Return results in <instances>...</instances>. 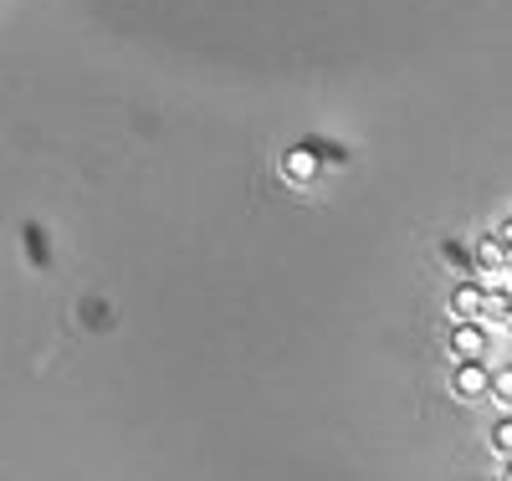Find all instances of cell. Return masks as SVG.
<instances>
[{
	"instance_id": "cell-1",
	"label": "cell",
	"mask_w": 512,
	"mask_h": 481,
	"mask_svg": "<svg viewBox=\"0 0 512 481\" xmlns=\"http://www.w3.org/2000/svg\"><path fill=\"white\" fill-rule=\"evenodd\" d=\"M446 348H451L456 364H482L487 348H492V333H487V323H451Z\"/></svg>"
},
{
	"instance_id": "cell-2",
	"label": "cell",
	"mask_w": 512,
	"mask_h": 481,
	"mask_svg": "<svg viewBox=\"0 0 512 481\" xmlns=\"http://www.w3.org/2000/svg\"><path fill=\"white\" fill-rule=\"evenodd\" d=\"M446 308L456 323H482L487 313V282H456L451 297H446Z\"/></svg>"
},
{
	"instance_id": "cell-3",
	"label": "cell",
	"mask_w": 512,
	"mask_h": 481,
	"mask_svg": "<svg viewBox=\"0 0 512 481\" xmlns=\"http://www.w3.org/2000/svg\"><path fill=\"white\" fill-rule=\"evenodd\" d=\"M451 395L466 400V405H477L492 395V369L487 364H456L451 369Z\"/></svg>"
},
{
	"instance_id": "cell-4",
	"label": "cell",
	"mask_w": 512,
	"mask_h": 481,
	"mask_svg": "<svg viewBox=\"0 0 512 481\" xmlns=\"http://www.w3.org/2000/svg\"><path fill=\"white\" fill-rule=\"evenodd\" d=\"M477 272L482 277H502V272H512V246L492 231V236H477Z\"/></svg>"
},
{
	"instance_id": "cell-5",
	"label": "cell",
	"mask_w": 512,
	"mask_h": 481,
	"mask_svg": "<svg viewBox=\"0 0 512 481\" xmlns=\"http://www.w3.org/2000/svg\"><path fill=\"white\" fill-rule=\"evenodd\" d=\"M318 169H323V159H318L313 149H303V144H292V149L282 154V180H287V185H313Z\"/></svg>"
},
{
	"instance_id": "cell-6",
	"label": "cell",
	"mask_w": 512,
	"mask_h": 481,
	"mask_svg": "<svg viewBox=\"0 0 512 481\" xmlns=\"http://www.w3.org/2000/svg\"><path fill=\"white\" fill-rule=\"evenodd\" d=\"M21 246H26V261L36 272H52V246H47V231H41L36 221L21 226Z\"/></svg>"
},
{
	"instance_id": "cell-7",
	"label": "cell",
	"mask_w": 512,
	"mask_h": 481,
	"mask_svg": "<svg viewBox=\"0 0 512 481\" xmlns=\"http://www.w3.org/2000/svg\"><path fill=\"white\" fill-rule=\"evenodd\" d=\"M507 318H512V287L487 282V313H482V323H507Z\"/></svg>"
},
{
	"instance_id": "cell-8",
	"label": "cell",
	"mask_w": 512,
	"mask_h": 481,
	"mask_svg": "<svg viewBox=\"0 0 512 481\" xmlns=\"http://www.w3.org/2000/svg\"><path fill=\"white\" fill-rule=\"evenodd\" d=\"M297 144H303V149H313L323 164H338V169L349 164V149H344V144H333V139H323V134H308V139H297Z\"/></svg>"
},
{
	"instance_id": "cell-9",
	"label": "cell",
	"mask_w": 512,
	"mask_h": 481,
	"mask_svg": "<svg viewBox=\"0 0 512 481\" xmlns=\"http://www.w3.org/2000/svg\"><path fill=\"white\" fill-rule=\"evenodd\" d=\"M487 446H492L502 461H512V415H497V420H492V430H487Z\"/></svg>"
},
{
	"instance_id": "cell-10",
	"label": "cell",
	"mask_w": 512,
	"mask_h": 481,
	"mask_svg": "<svg viewBox=\"0 0 512 481\" xmlns=\"http://www.w3.org/2000/svg\"><path fill=\"white\" fill-rule=\"evenodd\" d=\"M441 256L451 261V267H461V272H472V277H477V251H472V246H461V241H441Z\"/></svg>"
},
{
	"instance_id": "cell-11",
	"label": "cell",
	"mask_w": 512,
	"mask_h": 481,
	"mask_svg": "<svg viewBox=\"0 0 512 481\" xmlns=\"http://www.w3.org/2000/svg\"><path fill=\"white\" fill-rule=\"evenodd\" d=\"M492 395H497L502 405H512V359H507L502 369H492Z\"/></svg>"
},
{
	"instance_id": "cell-12",
	"label": "cell",
	"mask_w": 512,
	"mask_h": 481,
	"mask_svg": "<svg viewBox=\"0 0 512 481\" xmlns=\"http://www.w3.org/2000/svg\"><path fill=\"white\" fill-rule=\"evenodd\" d=\"M82 318H88V323H108V308H103V302H82Z\"/></svg>"
},
{
	"instance_id": "cell-13",
	"label": "cell",
	"mask_w": 512,
	"mask_h": 481,
	"mask_svg": "<svg viewBox=\"0 0 512 481\" xmlns=\"http://www.w3.org/2000/svg\"><path fill=\"white\" fill-rule=\"evenodd\" d=\"M497 236H502V241H507V246H512V215H507V221H502V226H497Z\"/></svg>"
},
{
	"instance_id": "cell-14",
	"label": "cell",
	"mask_w": 512,
	"mask_h": 481,
	"mask_svg": "<svg viewBox=\"0 0 512 481\" xmlns=\"http://www.w3.org/2000/svg\"><path fill=\"white\" fill-rule=\"evenodd\" d=\"M502 481H512V461H502Z\"/></svg>"
}]
</instances>
